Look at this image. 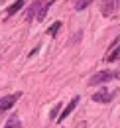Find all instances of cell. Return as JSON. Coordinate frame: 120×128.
Wrapping results in <instances>:
<instances>
[{"label": "cell", "instance_id": "11", "mask_svg": "<svg viewBox=\"0 0 120 128\" xmlns=\"http://www.w3.org/2000/svg\"><path fill=\"white\" fill-rule=\"evenodd\" d=\"M61 30V22H55V24H51L49 26V30H47V36H51V38H55Z\"/></svg>", "mask_w": 120, "mask_h": 128}, {"label": "cell", "instance_id": "3", "mask_svg": "<svg viewBox=\"0 0 120 128\" xmlns=\"http://www.w3.org/2000/svg\"><path fill=\"white\" fill-rule=\"evenodd\" d=\"M118 91H108V89H102V91H98V93H94L92 95V100L94 102H100V104H106V102H110L114 96H116Z\"/></svg>", "mask_w": 120, "mask_h": 128}, {"label": "cell", "instance_id": "8", "mask_svg": "<svg viewBox=\"0 0 120 128\" xmlns=\"http://www.w3.org/2000/svg\"><path fill=\"white\" fill-rule=\"evenodd\" d=\"M4 128H22V120H20V116H18V114H12V116L6 120Z\"/></svg>", "mask_w": 120, "mask_h": 128}, {"label": "cell", "instance_id": "9", "mask_svg": "<svg viewBox=\"0 0 120 128\" xmlns=\"http://www.w3.org/2000/svg\"><path fill=\"white\" fill-rule=\"evenodd\" d=\"M51 4H53V0H47V2H44V6L38 10V16H36V18H38L40 22H42V20H45V16H47V10H49V6H51Z\"/></svg>", "mask_w": 120, "mask_h": 128}, {"label": "cell", "instance_id": "1", "mask_svg": "<svg viewBox=\"0 0 120 128\" xmlns=\"http://www.w3.org/2000/svg\"><path fill=\"white\" fill-rule=\"evenodd\" d=\"M112 79H120V71H98L89 79V85L90 87L92 85H102V83H108Z\"/></svg>", "mask_w": 120, "mask_h": 128}, {"label": "cell", "instance_id": "2", "mask_svg": "<svg viewBox=\"0 0 120 128\" xmlns=\"http://www.w3.org/2000/svg\"><path fill=\"white\" fill-rule=\"evenodd\" d=\"M120 59V36L108 46V51L104 55V61L106 63H112V61H118Z\"/></svg>", "mask_w": 120, "mask_h": 128}, {"label": "cell", "instance_id": "13", "mask_svg": "<svg viewBox=\"0 0 120 128\" xmlns=\"http://www.w3.org/2000/svg\"><path fill=\"white\" fill-rule=\"evenodd\" d=\"M110 6H112V10L116 12V10L120 8V0H110Z\"/></svg>", "mask_w": 120, "mask_h": 128}, {"label": "cell", "instance_id": "7", "mask_svg": "<svg viewBox=\"0 0 120 128\" xmlns=\"http://www.w3.org/2000/svg\"><path fill=\"white\" fill-rule=\"evenodd\" d=\"M26 2H28V0H16L14 4H12L8 10H6V18H10V16H14L16 12H20V10L24 8V4H26Z\"/></svg>", "mask_w": 120, "mask_h": 128}, {"label": "cell", "instance_id": "12", "mask_svg": "<svg viewBox=\"0 0 120 128\" xmlns=\"http://www.w3.org/2000/svg\"><path fill=\"white\" fill-rule=\"evenodd\" d=\"M59 108H63V106H61V102H59V104H55V106L51 108V114H49V116H51V118H57V114H59Z\"/></svg>", "mask_w": 120, "mask_h": 128}, {"label": "cell", "instance_id": "5", "mask_svg": "<svg viewBox=\"0 0 120 128\" xmlns=\"http://www.w3.org/2000/svg\"><path fill=\"white\" fill-rule=\"evenodd\" d=\"M77 104H79V96H73V98H71V102L63 108V112H61V114H57V120H59V122H61V120H65V118H67V116H69V114L77 108Z\"/></svg>", "mask_w": 120, "mask_h": 128}, {"label": "cell", "instance_id": "6", "mask_svg": "<svg viewBox=\"0 0 120 128\" xmlns=\"http://www.w3.org/2000/svg\"><path fill=\"white\" fill-rule=\"evenodd\" d=\"M44 2H45V0H34V2H32L30 10H28V14H26V22H32L34 18L38 16V10L44 6Z\"/></svg>", "mask_w": 120, "mask_h": 128}, {"label": "cell", "instance_id": "10", "mask_svg": "<svg viewBox=\"0 0 120 128\" xmlns=\"http://www.w3.org/2000/svg\"><path fill=\"white\" fill-rule=\"evenodd\" d=\"M90 4H92V0H73V6H75L77 12H81V10H87Z\"/></svg>", "mask_w": 120, "mask_h": 128}, {"label": "cell", "instance_id": "4", "mask_svg": "<svg viewBox=\"0 0 120 128\" xmlns=\"http://www.w3.org/2000/svg\"><path fill=\"white\" fill-rule=\"evenodd\" d=\"M22 96V93H14V95H6L0 98V112L2 110H8V108H12L14 106V102Z\"/></svg>", "mask_w": 120, "mask_h": 128}]
</instances>
